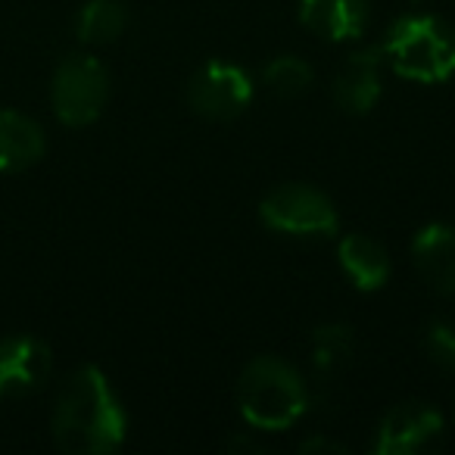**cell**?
I'll use <instances>...</instances> for the list:
<instances>
[{
    "instance_id": "cell-12",
    "label": "cell",
    "mask_w": 455,
    "mask_h": 455,
    "mask_svg": "<svg viewBox=\"0 0 455 455\" xmlns=\"http://www.w3.org/2000/svg\"><path fill=\"white\" fill-rule=\"evenodd\" d=\"M47 138L41 125L16 109L0 113V175L26 172L44 156Z\"/></svg>"
},
{
    "instance_id": "cell-4",
    "label": "cell",
    "mask_w": 455,
    "mask_h": 455,
    "mask_svg": "<svg viewBox=\"0 0 455 455\" xmlns=\"http://www.w3.org/2000/svg\"><path fill=\"white\" fill-rule=\"evenodd\" d=\"M259 219L275 235L303 237V241H328L337 235V209L312 184H281L268 190L259 203Z\"/></svg>"
},
{
    "instance_id": "cell-11",
    "label": "cell",
    "mask_w": 455,
    "mask_h": 455,
    "mask_svg": "<svg viewBox=\"0 0 455 455\" xmlns=\"http://www.w3.org/2000/svg\"><path fill=\"white\" fill-rule=\"evenodd\" d=\"M411 256H415L418 272L424 275L430 287L440 293L455 297V228L452 225H434L421 228L411 241Z\"/></svg>"
},
{
    "instance_id": "cell-8",
    "label": "cell",
    "mask_w": 455,
    "mask_h": 455,
    "mask_svg": "<svg viewBox=\"0 0 455 455\" xmlns=\"http://www.w3.org/2000/svg\"><path fill=\"white\" fill-rule=\"evenodd\" d=\"M51 374V347L32 334L0 340V399L26 396Z\"/></svg>"
},
{
    "instance_id": "cell-15",
    "label": "cell",
    "mask_w": 455,
    "mask_h": 455,
    "mask_svg": "<svg viewBox=\"0 0 455 455\" xmlns=\"http://www.w3.org/2000/svg\"><path fill=\"white\" fill-rule=\"evenodd\" d=\"M355 334L347 324H322L312 331V362L322 374H337L353 362Z\"/></svg>"
},
{
    "instance_id": "cell-10",
    "label": "cell",
    "mask_w": 455,
    "mask_h": 455,
    "mask_svg": "<svg viewBox=\"0 0 455 455\" xmlns=\"http://www.w3.org/2000/svg\"><path fill=\"white\" fill-rule=\"evenodd\" d=\"M368 0H299V20L324 41H353L365 32Z\"/></svg>"
},
{
    "instance_id": "cell-9",
    "label": "cell",
    "mask_w": 455,
    "mask_h": 455,
    "mask_svg": "<svg viewBox=\"0 0 455 455\" xmlns=\"http://www.w3.org/2000/svg\"><path fill=\"white\" fill-rule=\"evenodd\" d=\"M380 63H384V51L378 47H362V51L349 53L347 63L334 76V100L343 113L365 116L374 103L380 100Z\"/></svg>"
},
{
    "instance_id": "cell-7",
    "label": "cell",
    "mask_w": 455,
    "mask_h": 455,
    "mask_svg": "<svg viewBox=\"0 0 455 455\" xmlns=\"http://www.w3.org/2000/svg\"><path fill=\"white\" fill-rule=\"evenodd\" d=\"M443 415L427 403H399L384 415L374 440L378 455H424L443 443Z\"/></svg>"
},
{
    "instance_id": "cell-6",
    "label": "cell",
    "mask_w": 455,
    "mask_h": 455,
    "mask_svg": "<svg viewBox=\"0 0 455 455\" xmlns=\"http://www.w3.org/2000/svg\"><path fill=\"white\" fill-rule=\"evenodd\" d=\"M253 100V78L247 69L225 60L200 66L188 84V103L196 116L212 122L237 119Z\"/></svg>"
},
{
    "instance_id": "cell-5",
    "label": "cell",
    "mask_w": 455,
    "mask_h": 455,
    "mask_svg": "<svg viewBox=\"0 0 455 455\" xmlns=\"http://www.w3.org/2000/svg\"><path fill=\"white\" fill-rule=\"evenodd\" d=\"M109 97V72L97 57L76 53L60 63L51 84L53 113L63 125L84 128L100 119Z\"/></svg>"
},
{
    "instance_id": "cell-17",
    "label": "cell",
    "mask_w": 455,
    "mask_h": 455,
    "mask_svg": "<svg viewBox=\"0 0 455 455\" xmlns=\"http://www.w3.org/2000/svg\"><path fill=\"white\" fill-rule=\"evenodd\" d=\"M424 349H427L430 362L443 371L455 374V324L434 322L424 337Z\"/></svg>"
},
{
    "instance_id": "cell-1",
    "label": "cell",
    "mask_w": 455,
    "mask_h": 455,
    "mask_svg": "<svg viewBox=\"0 0 455 455\" xmlns=\"http://www.w3.org/2000/svg\"><path fill=\"white\" fill-rule=\"evenodd\" d=\"M128 418L107 374L84 365L69 378L53 409V440L66 455H109L125 443Z\"/></svg>"
},
{
    "instance_id": "cell-16",
    "label": "cell",
    "mask_w": 455,
    "mask_h": 455,
    "mask_svg": "<svg viewBox=\"0 0 455 455\" xmlns=\"http://www.w3.org/2000/svg\"><path fill=\"white\" fill-rule=\"evenodd\" d=\"M262 84H266L275 97H284V100L303 97L306 91L312 88V66L306 63V60L293 57V53L275 57L272 63L262 69Z\"/></svg>"
},
{
    "instance_id": "cell-13",
    "label": "cell",
    "mask_w": 455,
    "mask_h": 455,
    "mask_svg": "<svg viewBox=\"0 0 455 455\" xmlns=\"http://www.w3.org/2000/svg\"><path fill=\"white\" fill-rule=\"evenodd\" d=\"M343 275L349 284L362 293H374L390 281V256L374 237L368 235H347L337 247Z\"/></svg>"
},
{
    "instance_id": "cell-2",
    "label": "cell",
    "mask_w": 455,
    "mask_h": 455,
    "mask_svg": "<svg viewBox=\"0 0 455 455\" xmlns=\"http://www.w3.org/2000/svg\"><path fill=\"white\" fill-rule=\"evenodd\" d=\"M237 409L253 430H287L309 409L306 380L291 362L278 355H259L241 371Z\"/></svg>"
},
{
    "instance_id": "cell-18",
    "label": "cell",
    "mask_w": 455,
    "mask_h": 455,
    "mask_svg": "<svg viewBox=\"0 0 455 455\" xmlns=\"http://www.w3.org/2000/svg\"><path fill=\"white\" fill-rule=\"evenodd\" d=\"M303 452H347V446H340V443H334V440H322V436H315V440L303 443Z\"/></svg>"
},
{
    "instance_id": "cell-3",
    "label": "cell",
    "mask_w": 455,
    "mask_h": 455,
    "mask_svg": "<svg viewBox=\"0 0 455 455\" xmlns=\"http://www.w3.org/2000/svg\"><path fill=\"white\" fill-rule=\"evenodd\" d=\"M380 51L396 76L421 84L446 82L455 72V28L440 16H403L390 26Z\"/></svg>"
},
{
    "instance_id": "cell-14",
    "label": "cell",
    "mask_w": 455,
    "mask_h": 455,
    "mask_svg": "<svg viewBox=\"0 0 455 455\" xmlns=\"http://www.w3.org/2000/svg\"><path fill=\"white\" fill-rule=\"evenodd\" d=\"M128 26L125 0H88L76 20V35L84 44H109Z\"/></svg>"
}]
</instances>
